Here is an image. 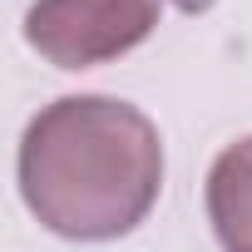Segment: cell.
<instances>
[{
	"mask_svg": "<svg viewBox=\"0 0 252 252\" xmlns=\"http://www.w3.org/2000/svg\"><path fill=\"white\" fill-rule=\"evenodd\" d=\"M163 188V144L149 114L104 94L55 99L20 139V193L30 213L74 242L134 232Z\"/></svg>",
	"mask_w": 252,
	"mask_h": 252,
	"instance_id": "cell-1",
	"label": "cell"
},
{
	"mask_svg": "<svg viewBox=\"0 0 252 252\" xmlns=\"http://www.w3.org/2000/svg\"><path fill=\"white\" fill-rule=\"evenodd\" d=\"M158 15L163 0H35L25 40L60 69H89L144 45Z\"/></svg>",
	"mask_w": 252,
	"mask_h": 252,
	"instance_id": "cell-2",
	"label": "cell"
},
{
	"mask_svg": "<svg viewBox=\"0 0 252 252\" xmlns=\"http://www.w3.org/2000/svg\"><path fill=\"white\" fill-rule=\"evenodd\" d=\"M208 218L227 252H252V139L218 154L208 173Z\"/></svg>",
	"mask_w": 252,
	"mask_h": 252,
	"instance_id": "cell-3",
	"label": "cell"
}]
</instances>
